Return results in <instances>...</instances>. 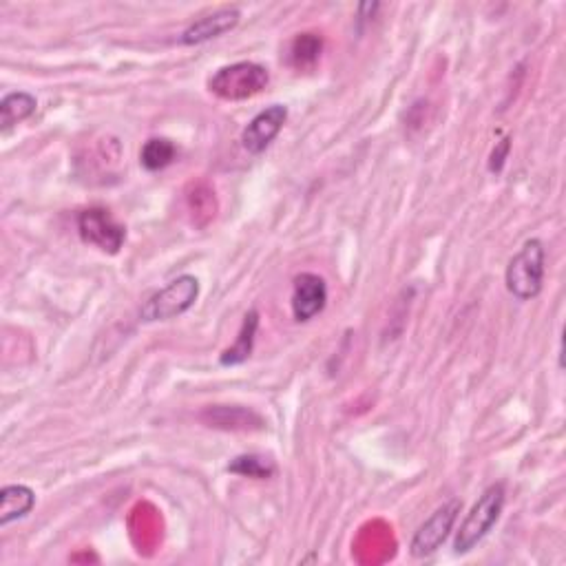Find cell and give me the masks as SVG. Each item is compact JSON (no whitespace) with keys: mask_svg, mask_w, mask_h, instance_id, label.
Segmentation results:
<instances>
[{"mask_svg":"<svg viewBox=\"0 0 566 566\" xmlns=\"http://www.w3.org/2000/svg\"><path fill=\"white\" fill-rule=\"evenodd\" d=\"M186 202L199 226H206L217 213L215 193L206 184H193L191 188H188Z\"/></svg>","mask_w":566,"mask_h":566,"instance_id":"obj_16","label":"cell"},{"mask_svg":"<svg viewBox=\"0 0 566 566\" xmlns=\"http://www.w3.org/2000/svg\"><path fill=\"white\" fill-rule=\"evenodd\" d=\"M507 288L516 299H536L544 283V246L538 239H529L520 253L507 266Z\"/></svg>","mask_w":566,"mask_h":566,"instance_id":"obj_3","label":"cell"},{"mask_svg":"<svg viewBox=\"0 0 566 566\" xmlns=\"http://www.w3.org/2000/svg\"><path fill=\"white\" fill-rule=\"evenodd\" d=\"M202 421L208 423V427L241 429V432L264 427L261 416H257L253 410H248V407H226V405L208 407V410H204L202 414Z\"/></svg>","mask_w":566,"mask_h":566,"instance_id":"obj_10","label":"cell"},{"mask_svg":"<svg viewBox=\"0 0 566 566\" xmlns=\"http://www.w3.org/2000/svg\"><path fill=\"white\" fill-rule=\"evenodd\" d=\"M509 151H511V140L505 138L496 146L494 153H491V160H489V171L491 173H500L502 171V166H505L507 157H509Z\"/></svg>","mask_w":566,"mask_h":566,"instance_id":"obj_18","label":"cell"},{"mask_svg":"<svg viewBox=\"0 0 566 566\" xmlns=\"http://www.w3.org/2000/svg\"><path fill=\"white\" fill-rule=\"evenodd\" d=\"M199 297V281L193 275H182L173 279L169 286L162 288L160 292L144 303L140 310V319L144 323H155V321H171L180 317L186 310L195 306Z\"/></svg>","mask_w":566,"mask_h":566,"instance_id":"obj_4","label":"cell"},{"mask_svg":"<svg viewBox=\"0 0 566 566\" xmlns=\"http://www.w3.org/2000/svg\"><path fill=\"white\" fill-rule=\"evenodd\" d=\"M259 328V312L250 310L246 312L244 323H241V330L237 334V341L230 345V348L219 356V363L222 365H241L250 359L255 348V337Z\"/></svg>","mask_w":566,"mask_h":566,"instance_id":"obj_12","label":"cell"},{"mask_svg":"<svg viewBox=\"0 0 566 566\" xmlns=\"http://www.w3.org/2000/svg\"><path fill=\"white\" fill-rule=\"evenodd\" d=\"M177 155V146L166 138H151L142 146L140 162L146 171H162Z\"/></svg>","mask_w":566,"mask_h":566,"instance_id":"obj_15","label":"cell"},{"mask_svg":"<svg viewBox=\"0 0 566 566\" xmlns=\"http://www.w3.org/2000/svg\"><path fill=\"white\" fill-rule=\"evenodd\" d=\"M36 505V494L25 485H7L0 491V527L25 518Z\"/></svg>","mask_w":566,"mask_h":566,"instance_id":"obj_11","label":"cell"},{"mask_svg":"<svg viewBox=\"0 0 566 566\" xmlns=\"http://www.w3.org/2000/svg\"><path fill=\"white\" fill-rule=\"evenodd\" d=\"M239 9L237 7H224L219 9V12L208 14L204 18L195 20V23L188 27L184 34H182V43L184 45H202L206 40H213L224 36L226 31L235 29L239 25Z\"/></svg>","mask_w":566,"mask_h":566,"instance_id":"obj_9","label":"cell"},{"mask_svg":"<svg viewBox=\"0 0 566 566\" xmlns=\"http://www.w3.org/2000/svg\"><path fill=\"white\" fill-rule=\"evenodd\" d=\"M228 471H230V474H237V476L266 480V478L275 474V465H272L270 460L264 458V456L244 454V456H237V458L230 460Z\"/></svg>","mask_w":566,"mask_h":566,"instance_id":"obj_17","label":"cell"},{"mask_svg":"<svg viewBox=\"0 0 566 566\" xmlns=\"http://www.w3.org/2000/svg\"><path fill=\"white\" fill-rule=\"evenodd\" d=\"M286 120L288 109L283 107V104H272V107L257 113L255 118L248 122V127L241 133V146L253 155L264 153L272 144V140L281 133Z\"/></svg>","mask_w":566,"mask_h":566,"instance_id":"obj_7","label":"cell"},{"mask_svg":"<svg viewBox=\"0 0 566 566\" xmlns=\"http://www.w3.org/2000/svg\"><path fill=\"white\" fill-rule=\"evenodd\" d=\"M505 500L507 491L502 482H494V485H489L482 491V496L476 500V505L471 507L456 533L454 551L458 555L469 553L480 540H485L487 533L494 529V524L498 522L502 509H505Z\"/></svg>","mask_w":566,"mask_h":566,"instance_id":"obj_1","label":"cell"},{"mask_svg":"<svg viewBox=\"0 0 566 566\" xmlns=\"http://www.w3.org/2000/svg\"><path fill=\"white\" fill-rule=\"evenodd\" d=\"M460 509H463V502L458 498L445 502L443 507H438L432 516H429L418 531L414 533L410 551L414 558H427V555L436 553L443 547L445 540L449 538V533L454 531V524L460 516Z\"/></svg>","mask_w":566,"mask_h":566,"instance_id":"obj_6","label":"cell"},{"mask_svg":"<svg viewBox=\"0 0 566 566\" xmlns=\"http://www.w3.org/2000/svg\"><path fill=\"white\" fill-rule=\"evenodd\" d=\"M268 82L270 73L266 67L257 65V62H235V65L217 69L208 80V89L217 98L239 102L255 98L257 93L268 87Z\"/></svg>","mask_w":566,"mask_h":566,"instance_id":"obj_2","label":"cell"},{"mask_svg":"<svg viewBox=\"0 0 566 566\" xmlns=\"http://www.w3.org/2000/svg\"><path fill=\"white\" fill-rule=\"evenodd\" d=\"M323 51V38L319 34H299L290 45V65L297 69H308L317 65Z\"/></svg>","mask_w":566,"mask_h":566,"instance_id":"obj_14","label":"cell"},{"mask_svg":"<svg viewBox=\"0 0 566 566\" xmlns=\"http://www.w3.org/2000/svg\"><path fill=\"white\" fill-rule=\"evenodd\" d=\"M36 107L38 102L31 93L27 91L9 93V96H5L3 102H0V129L9 131L12 127H16V124L25 122L36 113Z\"/></svg>","mask_w":566,"mask_h":566,"instance_id":"obj_13","label":"cell"},{"mask_svg":"<svg viewBox=\"0 0 566 566\" xmlns=\"http://www.w3.org/2000/svg\"><path fill=\"white\" fill-rule=\"evenodd\" d=\"M78 233L82 241L96 246L102 253L118 255L127 241V228L115 222L104 208H87L78 215Z\"/></svg>","mask_w":566,"mask_h":566,"instance_id":"obj_5","label":"cell"},{"mask_svg":"<svg viewBox=\"0 0 566 566\" xmlns=\"http://www.w3.org/2000/svg\"><path fill=\"white\" fill-rule=\"evenodd\" d=\"M328 303V283L314 272H301L292 288V314L295 319L306 323L323 312Z\"/></svg>","mask_w":566,"mask_h":566,"instance_id":"obj_8","label":"cell"}]
</instances>
